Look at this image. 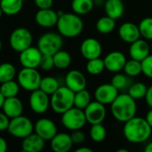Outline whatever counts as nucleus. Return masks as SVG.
I'll use <instances>...</instances> for the list:
<instances>
[{
    "mask_svg": "<svg viewBox=\"0 0 152 152\" xmlns=\"http://www.w3.org/2000/svg\"><path fill=\"white\" fill-rule=\"evenodd\" d=\"M124 124V136L131 143H142L151 135L152 128L143 118L135 116Z\"/></svg>",
    "mask_w": 152,
    "mask_h": 152,
    "instance_id": "obj_1",
    "label": "nucleus"
},
{
    "mask_svg": "<svg viewBox=\"0 0 152 152\" xmlns=\"http://www.w3.org/2000/svg\"><path fill=\"white\" fill-rule=\"evenodd\" d=\"M110 110L116 120L126 123L136 116L137 104L128 94H121L110 104Z\"/></svg>",
    "mask_w": 152,
    "mask_h": 152,
    "instance_id": "obj_2",
    "label": "nucleus"
},
{
    "mask_svg": "<svg viewBox=\"0 0 152 152\" xmlns=\"http://www.w3.org/2000/svg\"><path fill=\"white\" fill-rule=\"evenodd\" d=\"M56 27L62 37L72 38L82 33L84 22L81 17L75 12H64L62 15L59 16Z\"/></svg>",
    "mask_w": 152,
    "mask_h": 152,
    "instance_id": "obj_3",
    "label": "nucleus"
},
{
    "mask_svg": "<svg viewBox=\"0 0 152 152\" xmlns=\"http://www.w3.org/2000/svg\"><path fill=\"white\" fill-rule=\"evenodd\" d=\"M75 93L69 87L60 86L50 98V106L57 114H63L68 110L74 107Z\"/></svg>",
    "mask_w": 152,
    "mask_h": 152,
    "instance_id": "obj_4",
    "label": "nucleus"
},
{
    "mask_svg": "<svg viewBox=\"0 0 152 152\" xmlns=\"http://www.w3.org/2000/svg\"><path fill=\"white\" fill-rule=\"evenodd\" d=\"M63 45L62 36L59 33L48 32L42 35L37 41V48L42 54L53 55L61 49Z\"/></svg>",
    "mask_w": 152,
    "mask_h": 152,
    "instance_id": "obj_5",
    "label": "nucleus"
},
{
    "mask_svg": "<svg viewBox=\"0 0 152 152\" xmlns=\"http://www.w3.org/2000/svg\"><path fill=\"white\" fill-rule=\"evenodd\" d=\"M41 75L37 69L22 68L17 74V81L20 86L28 92L39 89Z\"/></svg>",
    "mask_w": 152,
    "mask_h": 152,
    "instance_id": "obj_6",
    "label": "nucleus"
},
{
    "mask_svg": "<svg viewBox=\"0 0 152 152\" xmlns=\"http://www.w3.org/2000/svg\"><path fill=\"white\" fill-rule=\"evenodd\" d=\"M34 131V125L32 121L22 115L11 118L7 132L16 138H25Z\"/></svg>",
    "mask_w": 152,
    "mask_h": 152,
    "instance_id": "obj_7",
    "label": "nucleus"
},
{
    "mask_svg": "<svg viewBox=\"0 0 152 152\" xmlns=\"http://www.w3.org/2000/svg\"><path fill=\"white\" fill-rule=\"evenodd\" d=\"M61 115V124L65 128L71 131L79 130L87 123L84 110L77 107H72Z\"/></svg>",
    "mask_w": 152,
    "mask_h": 152,
    "instance_id": "obj_8",
    "label": "nucleus"
},
{
    "mask_svg": "<svg viewBox=\"0 0 152 152\" xmlns=\"http://www.w3.org/2000/svg\"><path fill=\"white\" fill-rule=\"evenodd\" d=\"M32 34L26 28H15L10 35L9 44L12 50L20 53L32 45Z\"/></svg>",
    "mask_w": 152,
    "mask_h": 152,
    "instance_id": "obj_9",
    "label": "nucleus"
},
{
    "mask_svg": "<svg viewBox=\"0 0 152 152\" xmlns=\"http://www.w3.org/2000/svg\"><path fill=\"white\" fill-rule=\"evenodd\" d=\"M84 112L87 123L91 124V126L102 123L107 115L105 105L97 101L91 102L84 110Z\"/></svg>",
    "mask_w": 152,
    "mask_h": 152,
    "instance_id": "obj_10",
    "label": "nucleus"
},
{
    "mask_svg": "<svg viewBox=\"0 0 152 152\" xmlns=\"http://www.w3.org/2000/svg\"><path fill=\"white\" fill-rule=\"evenodd\" d=\"M29 106L33 112L44 114L50 107L49 95L40 89L32 91L29 96Z\"/></svg>",
    "mask_w": 152,
    "mask_h": 152,
    "instance_id": "obj_11",
    "label": "nucleus"
},
{
    "mask_svg": "<svg viewBox=\"0 0 152 152\" xmlns=\"http://www.w3.org/2000/svg\"><path fill=\"white\" fill-rule=\"evenodd\" d=\"M42 56L43 54L37 47L29 46L20 53L19 60L23 68L37 69L40 65Z\"/></svg>",
    "mask_w": 152,
    "mask_h": 152,
    "instance_id": "obj_12",
    "label": "nucleus"
},
{
    "mask_svg": "<svg viewBox=\"0 0 152 152\" xmlns=\"http://www.w3.org/2000/svg\"><path fill=\"white\" fill-rule=\"evenodd\" d=\"M118 94V90L111 83L102 84L99 86L94 91L95 101L104 105H110Z\"/></svg>",
    "mask_w": 152,
    "mask_h": 152,
    "instance_id": "obj_13",
    "label": "nucleus"
},
{
    "mask_svg": "<svg viewBox=\"0 0 152 152\" xmlns=\"http://www.w3.org/2000/svg\"><path fill=\"white\" fill-rule=\"evenodd\" d=\"M103 61H104L105 69L110 72L117 73L124 69L125 64L127 60L126 55L122 52L113 51L109 53L103 58Z\"/></svg>",
    "mask_w": 152,
    "mask_h": 152,
    "instance_id": "obj_14",
    "label": "nucleus"
},
{
    "mask_svg": "<svg viewBox=\"0 0 152 152\" xmlns=\"http://www.w3.org/2000/svg\"><path fill=\"white\" fill-rule=\"evenodd\" d=\"M80 53L87 61L99 58L102 53V44L94 37H88L81 43Z\"/></svg>",
    "mask_w": 152,
    "mask_h": 152,
    "instance_id": "obj_15",
    "label": "nucleus"
},
{
    "mask_svg": "<svg viewBox=\"0 0 152 152\" xmlns=\"http://www.w3.org/2000/svg\"><path fill=\"white\" fill-rule=\"evenodd\" d=\"M34 130L35 133L45 141H51L57 134V126L55 123L49 118L38 119L34 126Z\"/></svg>",
    "mask_w": 152,
    "mask_h": 152,
    "instance_id": "obj_16",
    "label": "nucleus"
},
{
    "mask_svg": "<svg viewBox=\"0 0 152 152\" xmlns=\"http://www.w3.org/2000/svg\"><path fill=\"white\" fill-rule=\"evenodd\" d=\"M66 86L74 93L84 90L86 88L87 81L86 76L77 69H72L68 72L65 77Z\"/></svg>",
    "mask_w": 152,
    "mask_h": 152,
    "instance_id": "obj_17",
    "label": "nucleus"
},
{
    "mask_svg": "<svg viewBox=\"0 0 152 152\" xmlns=\"http://www.w3.org/2000/svg\"><path fill=\"white\" fill-rule=\"evenodd\" d=\"M118 36L126 43L131 44L141 38V33L138 25L134 22H124L118 28Z\"/></svg>",
    "mask_w": 152,
    "mask_h": 152,
    "instance_id": "obj_18",
    "label": "nucleus"
},
{
    "mask_svg": "<svg viewBox=\"0 0 152 152\" xmlns=\"http://www.w3.org/2000/svg\"><path fill=\"white\" fill-rule=\"evenodd\" d=\"M151 45L145 39L139 38L138 40L130 44L129 55L132 59L142 61L149 54H151Z\"/></svg>",
    "mask_w": 152,
    "mask_h": 152,
    "instance_id": "obj_19",
    "label": "nucleus"
},
{
    "mask_svg": "<svg viewBox=\"0 0 152 152\" xmlns=\"http://www.w3.org/2000/svg\"><path fill=\"white\" fill-rule=\"evenodd\" d=\"M58 19L59 16L57 14V12H55L52 8L39 9L35 16L36 22L38 26L42 28H52L56 26Z\"/></svg>",
    "mask_w": 152,
    "mask_h": 152,
    "instance_id": "obj_20",
    "label": "nucleus"
},
{
    "mask_svg": "<svg viewBox=\"0 0 152 152\" xmlns=\"http://www.w3.org/2000/svg\"><path fill=\"white\" fill-rule=\"evenodd\" d=\"M2 110L3 112L11 119L22 115L23 104L17 96L5 98L2 106Z\"/></svg>",
    "mask_w": 152,
    "mask_h": 152,
    "instance_id": "obj_21",
    "label": "nucleus"
},
{
    "mask_svg": "<svg viewBox=\"0 0 152 152\" xmlns=\"http://www.w3.org/2000/svg\"><path fill=\"white\" fill-rule=\"evenodd\" d=\"M72 146L71 136L66 133H57L51 140V148L54 152H68L71 150Z\"/></svg>",
    "mask_w": 152,
    "mask_h": 152,
    "instance_id": "obj_22",
    "label": "nucleus"
},
{
    "mask_svg": "<svg viewBox=\"0 0 152 152\" xmlns=\"http://www.w3.org/2000/svg\"><path fill=\"white\" fill-rule=\"evenodd\" d=\"M45 140L38 134H30L23 138L21 142V149L25 152H39L45 148Z\"/></svg>",
    "mask_w": 152,
    "mask_h": 152,
    "instance_id": "obj_23",
    "label": "nucleus"
},
{
    "mask_svg": "<svg viewBox=\"0 0 152 152\" xmlns=\"http://www.w3.org/2000/svg\"><path fill=\"white\" fill-rule=\"evenodd\" d=\"M104 9L107 16L118 20L125 12V4L122 0H106Z\"/></svg>",
    "mask_w": 152,
    "mask_h": 152,
    "instance_id": "obj_24",
    "label": "nucleus"
},
{
    "mask_svg": "<svg viewBox=\"0 0 152 152\" xmlns=\"http://www.w3.org/2000/svg\"><path fill=\"white\" fill-rule=\"evenodd\" d=\"M23 0H0V7L6 15H16L23 6Z\"/></svg>",
    "mask_w": 152,
    "mask_h": 152,
    "instance_id": "obj_25",
    "label": "nucleus"
},
{
    "mask_svg": "<svg viewBox=\"0 0 152 152\" xmlns=\"http://www.w3.org/2000/svg\"><path fill=\"white\" fill-rule=\"evenodd\" d=\"M94 0H72L71 9L73 12L78 15H85L93 10L94 6Z\"/></svg>",
    "mask_w": 152,
    "mask_h": 152,
    "instance_id": "obj_26",
    "label": "nucleus"
},
{
    "mask_svg": "<svg viewBox=\"0 0 152 152\" xmlns=\"http://www.w3.org/2000/svg\"><path fill=\"white\" fill-rule=\"evenodd\" d=\"M116 28V20L109 17L102 16L96 22V29L100 34L107 35L111 33Z\"/></svg>",
    "mask_w": 152,
    "mask_h": 152,
    "instance_id": "obj_27",
    "label": "nucleus"
},
{
    "mask_svg": "<svg viewBox=\"0 0 152 152\" xmlns=\"http://www.w3.org/2000/svg\"><path fill=\"white\" fill-rule=\"evenodd\" d=\"M53 62H54V67L59 69H67L70 63H71V56L67 51L60 50L57 53H55L53 55Z\"/></svg>",
    "mask_w": 152,
    "mask_h": 152,
    "instance_id": "obj_28",
    "label": "nucleus"
},
{
    "mask_svg": "<svg viewBox=\"0 0 152 152\" xmlns=\"http://www.w3.org/2000/svg\"><path fill=\"white\" fill-rule=\"evenodd\" d=\"M20 85L18 82H15L13 79L2 83L0 86V92L4 98H10L17 96L20 91Z\"/></svg>",
    "mask_w": 152,
    "mask_h": 152,
    "instance_id": "obj_29",
    "label": "nucleus"
},
{
    "mask_svg": "<svg viewBox=\"0 0 152 152\" xmlns=\"http://www.w3.org/2000/svg\"><path fill=\"white\" fill-rule=\"evenodd\" d=\"M60 87V84L55 77H45L41 79L39 89L47 94L48 95H52L58 88Z\"/></svg>",
    "mask_w": 152,
    "mask_h": 152,
    "instance_id": "obj_30",
    "label": "nucleus"
},
{
    "mask_svg": "<svg viewBox=\"0 0 152 152\" xmlns=\"http://www.w3.org/2000/svg\"><path fill=\"white\" fill-rule=\"evenodd\" d=\"M16 76L15 67L10 62L0 63V84L12 80Z\"/></svg>",
    "mask_w": 152,
    "mask_h": 152,
    "instance_id": "obj_31",
    "label": "nucleus"
},
{
    "mask_svg": "<svg viewBox=\"0 0 152 152\" xmlns=\"http://www.w3.org/2000/svg\"><path fill=\"white\" fill-rule=\"evenodd\" d=\"M148 87L147 86L142 82H136L132 84L128 88V94L136 100H141L142 98H145L146 93H147Z\"/></svg>",
    "mask_w": 152,
    "mask_h": 152,
    "instance_id": "obj_32",
    "label": "nucleus"
},
{
    "mask_svg": "<svg viewBox=\"0 0 152 152\" xmlns=\"http://www.w3.org/2000/svg\"><path fill=\"white\" fill-rule=\"evenodd\" d=\"M91 94L86 90H81L77 93H75L74 96V107H77L81 110H85L88 104L91 102Z\"/></svg>",
    "mask_w": 152,
    "mask_h": 152,
    "instance_id": "obj_33",
    "label": "nucleus"
},
{
    "mask_svg": "<svg viewBox=\"0 0 152 152\" xmlns=\"http://www.w3.org/2000/svg\"><path fill=\"white\" fill-rule=\"evenodd\" d=\"M105 69L104 61L102 58H95L88 60L86 63V71L92 76L100 75Z\"/></svg>",
    "mask_w": 152,
    "mask_h": 152,
    "instance_id": "obj_34",
    "label": "nucleus"
},
{
    "mask_svg": "<svg viewBox=\"0 0 152 152\" xmlns=\"http://www.w3.org/2000/svg\"><path fill=\"white\" fill-rule=\"evenodd\" d=\"M124 71L126 75L131 77L139 76L141 73H142V61H139L131 58V60L126 61L125 67H124Z\"/></svg>",
    "mask_w": 152,
    "mask_h": 152,
    "instance_id": "obj_35",
    "label": "nucleus"
},
{
    "mask_svg": "<svg viewBox=\"0 0 152 152\" xmlns=\"http://www.w3.org/2000/svg\"><path fill=\"white\" fill-rule=\"evenodd\" d=\"M107 136V131L105 126L101 124L92 125L90 129V137L95 142H102Z\"/></svg>",
    "mask_w": 152,
    "mask_h": 152,
    "instance_id": "obj_36",
    "label": "nucleus"
},
{
    "mask_svg": "<svg viewBox=\"0 0 152 152\" xmlns=\"http://www.w3.org/2000/svg\"><path fill=\"white\" fill-rule=\"evenodd\" d=\"M138 27L140 29L141 37L146 40H152V17L143 18L140 21Z\"/></svg>",
    "mask_w": 152,
    "mask_h": 152,
    "instance_id": "obj_37",
    "label": "nucleus"
},
{
    "mask_svg": "<svg viewBox=\"0 0 152 152\" xmlns=\"http://www.w3.org/2000/svg\"><path fill=\"white\" fill-rule=\"evenodd\" d=\"M127 75H124V74H120L118 73L116 75H114L111 78V84L119 91V90H123L125 88L127 87L128 83H129V79L127 77Z\"/></svg>",
    "mask_w": 152,
    "mask_h": 152,
    "instance_id": "obj_38",
    "label": "nucleus"
},
{
    "mask_svg": "<svg viewBox=\"0 0 152 152\" xmlns=\"http://www.w3.org/2000/svg\"><path fill=\"white\" fill-rule=\"evenodd\" d=\"M142 73L149 78H152V54H149L142 61Z\"/></svg>",
    "mask_w": 152,
    "mask_h": 152,
    "instance_id": "obj_39",
    "label": "nucleus"
},
{
    "mask_svg": "<svg viewBox=\"0 0 152 152\" xmlns=\"http://www.w3.org/2000/svg\"><path fill=\"white\" fill-rule=\"evenodd\" d=\"M39 67L43 70H51L54 67V62H53V55H48V54H43L40 65Z\"/></svg>",
    "mask_w": 152,
    "mask_h": 152,
    "instance_id": "obj_40",
    "label": "nucleus"
},
{
    "mask_svg": "<svg viewBox=\"0 0 152 152\" xmlns=\"http://www.w3.org/2000/svg\"><path fill=\"white\" fill-rule=\"evenodd\" d=\"M73 144H81L85 142L86 140V135L85 134L81 131V129L79 130H75L73 131V133L70 134Z\"/></svg>",
    "mask_w": 152,
    "mask_h": 152,
    "instance_id": "obj_41",
    "label": "nucleus"
},
{
    "mask_svg": "<svg viewBox=\"0 0 152 152\" xmlns=\"http://www.w3.org/2000/svg\"><path fill=\"white\" fill-rule=\"evenodd\" d=\"M9 123H10V118L4 112H0V132L7 131Z\"/></svg>",
    "mask_w": 152,
    "mask_h": 152,
    "instance_id": "obj_42",
    "label": "nucleus"
},
{
    "mask_svg": "<svg viewBox=\"0 0 152 152\" xmlns=\"http://www.w3.org/2000/svg\"><path fill=\"white\" fill-rule=\"evenodd\" d=\"M34 2L39 9H49L53 4V0H34Z\"/></svg>",
    "mask_w": 152,
    "mask_h": 152,
    "instance_id": "obj_43",
    "label": "nucleus"
},
{
    "mask_svg": "<svg viewBox=\"0 0 152 152\" xmlns=\"http://www.w3.org/2000/svg\"><path fill=\"white\" fill-rule=\"evenodd\" d=\"M145 100H146L147 104L150 106V108H152V85L150 87H148V90L145 95Z\"/></svg>",
    "mask_w": 152,
    "mask_h": 152,
    "instance_id": "obj_44",
    "label": "nucleus"
},
{
    "mask_svg": "<svg viewBox=\"0 0 152 152\" xmlns=\"http://www.w3.org/2000/svg\"><path fill=\"white\" fill-rule=\"evenodd\" d=\"M7 142L4 138L0 137V152H5L7 151Z\"/></svg>",
    "mask_w": 152,
    "mask_h": 152,
    "instance_id": "obj_45",
    "label": "nucleus"
},
{
    "mask_svg": "<svg viewBox=\"0 0 152 152\" xmlns=\"http://www.w3.org/2000/svg\"><path fill=\"white\" fill-rule=\"evenodd\" d=\"M145 119L146 121L148 122V124L151 126V127L152 128V108H151V110L148 111L146 117H145Z\"/></svg>",
    "mask_w": 152,
    "mask_h": 152,
    "instance_id": "obj_46",
    "label": "nucleus"
},
{
    "mask_svg": "<svg viewBox=\"0 0 152 152\" xmlns=\"http://www.w3.org/2000/svg\"><path fill=\"white\" fill-rule=\"evenodd\" d=\"M75 152H93V150L88 147H80L77 149Z\"/></svg>",
    "mask_w": 152,
    "mask_h": 152,
    "instance_id": "obj_47",
    "label": "nucleus"
},
{
    "mask_svg": "<svg viewBox=\"0 0 152 152\" xmlns=\"http://www.w3.org/2000/svg\"><path fill=\"white\" fill-rule=\"evenodd\" d=\"M144 151L152 152V142H150V143H148V144L146 145V147H145V149H144Z\"/></svg>",
    "mask_w": 152,
    "mask_h": 152,
    "instance_id": "obj_48",
    "label": "nucleus"
},
{
    "mask_svg": "<svg viewBox=\"0 0 152 152\" xmlns=\"http://www.w3.org/2000/svg\"><path fill=\"white\" fill-rule=\"evenodd\" d=\"M4 95L2 94V93L0 92V109H2V106H3V103H4Z\"/></svg>",
    "mask_w": 152,
    "mask_h": 152,
    "instance_id": "obj_49",
    "label": "nucleus"
},
{
    "mask_svg": "<svg viewBox=\"0 0 152 152\" xmlns=\"http://www.w3.org/2000/svg\"><path fill=\"white\" fill-rule=\"evenodd\" d=\"M116 152H128V151L126 149H121V150H118Z\"/></svg>",
    "mask_w": 152,
    "mask_h": 152,
    "instance_id": "obj_50",
    "label": "nucleus"
},
{
    "mask_svg": "<svg viewBox=\"0 0 152 152\" xmlns=\"http://www.w3.org/2000/svg\"><path fill=\"white\" fill-rule=\"evenodd\" d=\"M2 14H3V11H2V9H1V7H0V19H1V17H2Z\"/></svg>",
    "mask_w": 152,
    "mask_h": 152,
    "instance_id": "obj_51",
    "label": "nucleus"
},
{
    "mask_svg": "<svg viewBox=\"0 0 152 152\" xmlns=\"http://www.w3.org/2000/svg\"><path fill=\"white\" fill-rule=\"evenodd\" d=\"M2 49V41H1V38H0V51Z\"/></svg>",
    "mask_w": 152,
    "mask_h": 152,
    "instance_id": "obj_52",
    "label": "nucleus"
},
{
    "mask_svg": "<svg viewBox=\"0 0 152 152\" xmlns=\"http://www.w3.org/2000/svg\"><path fill=\"white\" fill-rule=\"evenodd\" d=\"M152 41V40H151ZM151 52H152V43H151Z\"/></svg>",
    "mask_w": 152,
    "mask_h": 152,
    "instance_id": "obj_53",
    "label": "nucleus"
},
{
    "mask_svg": "<svg viewBox=\"0 0 152 152\" xmlns=\"http://www.w3.org/2000/svg\"><path fill=\"white\" fill-rule=\"evenodd\" d=\"M94 1H96V0H94Z\"/></svg>",
    "mask_w": 152,
    "mask_h": 152,
    "instance_id": "obj_54",
    "label": "nucleus"
},
{
    "mask_svg": "<svg viewBox=\"0 0 152 152\" xmlns=\"http://www.w3.org/2000/svg\"><path fill=\"white\" fill-rule=\"evenodd\" d=\"M23 1H25V0H23Z\"/></svg>",
    "mask_w": 152,
    "mask_h": 152,
    "instance_id": "obj_55",
    "label": "nucleus"
}]
</instances>
